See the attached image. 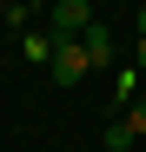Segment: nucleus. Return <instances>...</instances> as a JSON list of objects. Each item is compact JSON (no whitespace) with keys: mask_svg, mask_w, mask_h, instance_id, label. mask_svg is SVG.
<instances>
[{"mask_svg":"<svg viewBox=\"0 0 146 152\" xmlns=\"http://www.w3.org/2000/svg\"><path fill=\"white\" fill-rule=\"evenodd\" d=\"M86 73H93V66H86V53H80V40H60V46H53V80H60V86H80Z\"/></svg>","mask_w":146,"mask_h":152,"instance_id":"nucleus-1","label":"nucleus"},{"mask_svg":"<svg viewBox=\"0 0 146 152\" xmlns=\"http://www.w3.org/2000/svg\"><path fill=\"white\" fill-rule=\"evenodd\" d=\"M86 27H93L86 0H53V33H86Z\"/></svg>","mask_w":146,"mask_h":152,"instance_id":"nucleus-2","label":"nucleus"},{"mask_svg":"<svg viewBox=\"0 0 146 152\" xmlns=\"http://www.w3.org/2000/svg\"><path fill=\"white\" fill-rule=\"evenodd\" d=\"M80 53H86V66H113V40H106V27H100V20L80 33Z\"/></svg>","mask_w":146,"mask_h":152,"instance_id":"nucleus-3","label":"nucleus"},{"mask_svg":"<svg viewBox=\"0 0 146 152\" xmlns=\"http://www.w3.org/2000/svg\"><path fill=\"white\" fill-rule=\"evenodd\" d=\"M53 46H60L53 33H27V40H20V53H27L33 66H40V60H46V66H53Z\"/></svg>","mask_w":146,"mask_h":152,"instance_id":"nucleus-4","label":"nucleus"},{"mask_svg":"<svg viewBox=\"0 0 146 152\" xmlns=\"http://www.w3.org/2000/svg\"><path fill=\"white\" fill-rule=\"evenodd\" d=\"M126 145H133V126L113 119V126H106V152H126Z\"/></svg>","mask_w":146,"mask_h":152,"instance_id":"nucleus-5","label":"nucleus"},{"mask_svg":"<svg viewBox=\"0 0 146 152\" xmlns=\"http://www.w3.org/2000/svg\"><path fill=\"white\" fill-rule=\"evenodd\" d=\"M119 119H126V126H133V139H146V93H139V99H133V106H126V113H119Z\"/></svg>","mask_w":146,"mask_h":152,"instance_id":"nucleus-6","label":"nucleus"},{"mask_svg":"<svg viewBox=\"0 0 146 152\" xmlns=\"http://www.w3.org/2000/svg\"><path fill=\"white\" fill-rule=\"evenodd\" d=\"M139 40H146V7H139Z\"/></svg>","mask_w":146,"mask_h":152,"instance_id":"nucleus-7","label":"nucleus"},{"mask_svg":"<svg viewBox=\"0 0 146 152\" xmlns=\"http://www.w3.org/2000/svg\"><path fill=\"white\" fill-rule=\"evenodd\" d=\"M0 13H7V0H0Z\"/></svg>","mask_w":146,"mask_h":152,"instance_id":"nucleus-8","label":"nucleus"}]
</instances>
